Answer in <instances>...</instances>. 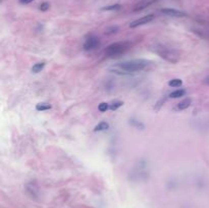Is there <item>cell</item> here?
Listing matches in <instances>:
<instances>
[{"label": "cell", "instance_id": "6da1fadb", "mask_svg": "<svg viewBox=\"0 0 209 208\" xmlns=\"http://www.w3.org/2000/svg\"><path fill=\"white\" fill-rule=\"evenodd\" d=\"M149 65V61L145 59H134L130 61L119 62L118 65H113L110 68L112 73H118V75H128V73H133L141 72Z\"/></svg>", "mask_w": 209, "mask_h": 208}, {"label": "cell", "instance_id": "7a4b0ae2", "mask_svg": "<svg viewBox=\"0 0 209 208\" xmlns=\"http://www.w3.org/2000/svg\"><path fill=\"white\" fill-rule=\"evenodd\" d=\"M154 51L161 57V58L165 59L166 61H168L170 63H176V62H179L180 59V52L178 50L173 49V48L159 45V46L155 47Z\"/></svg>", "mask_w": 209, "mask_h": 208}, {"label": "cell", "instance_id": "3957f363", "mask_svg": "<svg viewBox=\"0 0 209 208\" xmlns=\"http://www.w3.org/2000/svg\"><path fill=\"white\" fill-rule=\"evenodd\" d=\"M130 44L128 42H116V43H112L106 47L105 51V55L107 57H115L118 56L120 54L126 53V51L130 49Z\"/></svg>", "mask_w": 209, "mask_h": 208}, {"label": "cell", "instance_id": "277c9868", "mask_svg": "<svg viewBox=\"0 0 209 208\" xmlns=\"http://www.w3.org/2000/svg\"><path fill=\"white\" fill-rule=\"evenodd\" d=\"M99 44H100L99 38H97L95 36H90L86 41H85L83 47H84V50L91 51V50H94L95 48L99 46Z\"/></svg>", "mask_w": 209, "mask_h": 208}, {"label": "cell", "instance_id": "5b68a950", "mask_svg": "<svg viewBox=\"0 0 209 208\" xmlns=\"http://www.w3.org/2000/svg\"><path fill=\"white\" fill-rule=\"evenodd\" d=\"M154 20V15L153 14H148L146 17H143L141 18H139V20H136L134 22H132L131 24H130V27L131 28H137L139 26H143V25H146L148 23H150L151 21Z\"/></svg>", "mask_w": 209, "mask_h": 208}, {"label": "cell", "instance_id": "8992f818", "mask_svg": "<svg viewBox=\"0 0 209 208\" xmlns=\"http://www.w3.org/2000/svg\"><path fill=\"white\" fill-rule=\"evenodd\" d=\"M161 12L165 15H169V17H176V18H183V17H186L187 15L186 12L178 10V9H175V8H162L161 9Z\"/></svg>", "mask_w": 209, "mask_h": 208}, {"label": "cell", "instance_id": "52a82bcc", "mask_svg": "<svg viewBox=\"0 0 209 208\" xmlns=\"http://www.w3.org/2000/svg\"><path fill=\"white\" fill-rule=\"evenodd\" d=\"M155 1H156V0H141V1H139L137 4L134 6L133 10H134V11L143 10V9L148 7V6H150L151 4H153Z\"/></svg>", "mask_w": 209, "mask_h": 208}, {"label": "cell", "instance_id": "ba28073f", "mask_svg": "<svg viewBox=\"0 0 209 208\" xmlns=\"http://www.w3.org/2000/svg\"><path fill=\"white\" fill-rule=\"evenodd\" d=\"M26 189H27V192L31 195L32 198H35V199H37L38 196H39V188H38V186L34 183H30L26 186Z\"/></svg>", "mask_w": 209, "mask_h": 208}, {"label": "cell", "instance_id": "9c48e42d", "mask_svg": "<svg viewBox=\"0 0 209 208\" xmlns=\"http://www.w3.org/2000/svg\"><path fill=\"white\" fill-rule=\"evenodd\" d=\"M195 34H197L199 37L204 38V39L209 40V28H194L193 29Z\"/></svg>", "mask_w": 209, "mask_h": 208}, {"label": "cell", "instance_id": "30bf717a", "mask_svg": "<svg viewBox=\"0 0 209 208\" xmlns=\"http://www.w3.org/2000/svg\"><path fill=\"white\" fill-rule=\"evenodd\" d=\"M109 129V124L106 123V121H101L100 124H98L96 127H95L94 131L95 132H101V131H105Z\"/></svg>", "mask_w": 209, "mask_h": 208}, {"label": "cell", "instance_id": "8fae6325", "mask_svg": "<svg viewBox=\"0 0 209 208\" xmlns=\"http://www.w3.org/2000/svg\"><path fill=\"white\" fill-rule=\"evenodd\" d=\"M191 99H185V100L180 101V103L178 104V108L180 110H184V109H187L190 105H191Z\"/></svg>", "mask_w": 209, "mask_h": 208}, {"label": "cell", "instance_id": "7c38bea8", "mask_svg": "<svg viewBox=\"0 0 209 208\" xmlns=\"http://www.w3.org/2000/svg\"><path fill=\"white\" fill-rule=\"evenodd\" d=\"M44 66H45V62H38V63H36V65H33V68H32L31 70H32V73H38L44 69Z\"/></svg>", "mask_w": 209, "mask_h": 208}, {"label": "cell", "instance_id": "4fadbf2b", "mask_svg": "<svg viewBox=\"0 0 209 208\" xmlns=\"http://www.w3.org/2000/svg\"><path fill=\"white\" fill-rule=\"evenodd\" d=\"M185 94H186L185 90H176V91H173V92L170 93L169 97L170 98H180V97H182V96H184Z\"/></svg>", "mask_w": 209, "mask_h": 208}, {"label": "cell", "instance_id": "5bb4252c", "mask_svg": "<svg viewBox=\"0 0 209 208\" xmlns=\"http://www.w3.org/2000/svg\"><path fill=\"white\" fill-rule=\"evenodd\" d=\"M51 108V105L48 103H39L36 105V109L38 111H44V110H48Z\"/></svg>", "mask_w": 209, "mask_h": 208}, {"label": "cell", "instance_id": "9a60e30c", "mask_svg": "<svg viewBox=\"0 0 209 208\" xmlns=\"http://www.w3.org/2000/svg\"><path fill=\"white\" fill-rule=\"evenodd\" d=\"M168 85L170 87H175V88H178L180 87V86L183 85V81L180 79H173L172 81L168 82Z\"/></svg>", "mask_w": 209, "mask_h": 208}, {"label": "cell", "instance_id": "2e32d148", "mask_svg": "<svg viewBox=\"0 0 209 208\" xmlns=\"http://www.w3.org/2000/svg\"><path fill=\"white\" fill-rule=\"evenodd\" d=\"M122 8V5L120 4H113V5H109V6H105V7L102 8V10H118V9Z\"/></svg>", "mask_w": 209, "mask_h": 208}, {"label": "cell", "instance_id": "e0dca14e", "mask_svg": "<svg viewBox=\"0 0 209 208\" xmlns=\"http://www.w3.org/2000/svg\"><path fill=\"white\" fill-rule=\"evenodd\" d=\"M109 106L108 104L105 103V102H102V103L99 104V106H98V109H99V111H101V112H105V111L108 109Z\"/></svg>", "mask_w": 209, "mask_h": 208}, {"label": "cell", "instance_id": "ac0fdd59", "mask_svg": "<svg viewBox=\"0 0 209 208\" xmlns=\"http://www.w3.org/2000/svg\"><path fill=\"white\" fill-rule=\"evenodd\" d=\"M118 31V27H110V28H107V29H106L105 34H106V35H111V34L116 33Z\"/></svg>", "mask_w": 209, "mask_h": 208}, {"label": "cell", "instance_id": "d6986e66", "mask_svg": "<svg viewBox=\"0 0 209 208\" xmlns=\"http://www.w3.org/2000/svg\"><path fill=\"white\" fill-rule=\"evenodd\" d=\"M50 7V4L48 2H43V3H41L40 6H39V9L41 11H47L49 9Z\"/></svg>", "mask_w": 209, "mask_h": 208}, {"label": "cell", "instance_id": "ffe728a7", "mask_svg": "<svg viewBox=\"0 0 209 208\" xmlns=\"http://www.w3.org/2000/svg\"><path fill=\"white\" fill-rule=\"evenodd\" d=\"M122 104H123L122 102H120V101H116V102H114V103H112L111 105H110L109 108H110V109H111V110H116L118 107L122 106Z\"/></svg>", "mask_w": 209, "mask_h": 208}, {"label": "cell", "instance_id": "44dd1931", "mask_svg": "<svg viewBox=\"0 0 209 208\" xmlns=\"http://www.w3.org/2000/svg\"><path fill=\"white\" fill-rule=\"evenodd\" d=\"M33 1H34V0H20V2L23 3V4H28V3H31Z\"/></svg>", "mask_w": 209, "mask_h": 208}, {"label": "cell", "instance_id": "7402d4cb", "mask_svg": "<svg viewBox=\"0 0 209 208\" xmlns=\"http://www.w3.org/2000/svg\"><path fill=\"white\" fill-rule=\"evenodd\" d=\"M203 82H204L206 85H209V76H208V77H206V78L204 79V81H203Z\"/></svg>", "mask_w": 209, "mask_h": 208}]
</instances>
